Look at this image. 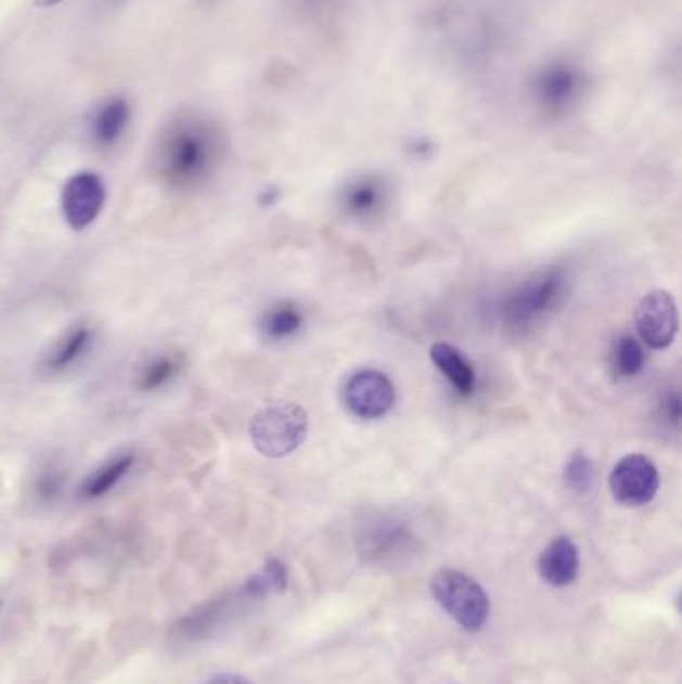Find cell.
<instances>
[{"instance_id":"cell-2","label":"cell","mask_w":682,"mask_h":684,"mask_svg":"<svg viewBox=\"0 0 682 684\" xmlns=\"http://www.w3.org/2000/svg\"><path fill=\"white\" fill-rule=\"evenodd\" d=\"M309 435V416L295 402H274L258 411L250 423V439L260 454L283 459L295 452Z\"/></svg>"},{"instance_id":"cell-17","label":"cell","mask_w":682,"mask_h":684,"mask_svg":"<svg viewBox=\"0 0 682 684\" xmlns=\"http://www.w3.org/2000/svg\"><path fill=\"white\" fill-rule=\"evenodd\" d=\"M179 369H181V364L177 361V357H170V354L153 357L139 371L137 387L144 392H153L158 388L167 387L168 383L179 375Z\"/></svg>"},{"instance_id":"cell-21","label":"cell","mask_w":682,"mask_h":684,"mask_svg":"<svg viewBox=\"0 0 682 684\" xmlns=\"http://www.w3.org/2000/svg\"><path fill=\"white\" fill-rule=\"evenodd\" d=\"M63 0H35V4L40 7V9H51V7H56V4H61Z\"/></svg>"},{"instance_id":"cell-1","label":"cell","mask_w":682,"mask_h":684,"mask_svg":"<svg viewBox=\"0 0 682 684\" xmlns=\"http://www.w3.org/2000/svg\"><path fill=\"white\" fill-rule=\"evenodd\" d=\"M219 149V134L205 118L179 117L160 139V177L177 189H191L208 177Z\"/></svg>"},{"instance_id":"cell-14","label":"cell","mask_w":682,"mask_h":684,"mask_svg":"<svg viewBox=\"0 0 682 684\" xmlns=\"http://www.w3.org/2000/svg\"><path fill=\"white\" fill-rule=\"evenodd\" d=\"M303 312L293 302H279L267 310L260 321V331L271 340H286L300 331Z\"/></svg>"},{"instance_id":"cell-10","label":"cell","mask_w":682,"mask_h":684,"mask_svg":"<svg viewBox=\"0 0 682 684\" xmlns=\"http://www.w3.org/2000/svg\"><path fill=\"white\" fill-rule=\"evenodd\" d=\"M387 184L374 177L350 182L340 196V205L352 219H371L383 212L387 205Z\"/></svg>"},{"instance_id":"cell-15","label":"cell","mask_w":682,"mask_h":684,"mask_svg":"<svg viewBox=\"0 0 682 684\" xmlns=\"http://www.w3.org/2000/svg\"><path fill=\"white\" fill-rule=\"evenodd\" d=\"M644 350L639 338L622 335L610 352V371L617 378H632L643 371Z\"/></svg>"},{"instance_id":"cell-20","label":"cell","mask_w":682,"mask_h":684,"mask_svg":"<svg viewBox=\"0 0 682 684\" xmlns=\"http://www.w3.org/2000/svg\"><path fill=\"white\" fill-rule=\"evenodd\" d=\"M205 684H250L243 676H239V674H219V676H215V679H210V681H206Z\"/></svg>"},{"instance_id":"cell-7","label":"cell","mask_w":682,"mask_h":684,"mask_svg":"<svg viewBox=\"0 0 682 684\" xmlns=\"http://www.w3.org/2000/svg\"><path fill=\"white\" fill-rule=\"evenodd\" d=\"M565 274L561 271H549L528 281L520 291L506 300L504 319L513 326L537 321L541 314L549 312L556 305V298L563 295Z\"/></svg>"},{"instance_id":"cell-8","label":"cell","mask_w":682,"mask_h":684,"mask_svg":"<svg viewBox=\"0 0 682 684\" xmlns=\"http://www.w3.org/2000/svg\"><path fill=\"white\" fill-rule=\"evenodd\" d=\"M104 191L101 177L94 172H78L66 181L63 189V215L73 231H85L99 219L104 207Z\"/></svg>"},{"instance_id":"cell-3","label":"cell","mask_w":682,"mask_h":684,"mask_svg":"<svg viewBox=\"0 0 682 684\" xmlns=\"http://www.w3.org/2000/svg\"><path fill=\"white\" fill-rule=\"evenodd\" d=\"M430 591L438 605L456 620L464 631L477 633L489 619V596L482 586L464 572L445 568L438 570L430 582Z\"/></svg>"},{"instance_id":"cell-5","label":"cell","mask_w":682,"mask_h":684,"mask_svg":"<svg viewBox=\"0 0 682 684\" xmlns=\"http://www.w3.org/2000/svg\"><path fill=\"white\" fill-rule=\"evenodd\" d=\"M634 326L646 347L669 349L679 333V310L669 291H648L634 309Z\"/></svg>"},{"instance_id":"cell-16","label":"cell","mask_w":682,"mask_h":684,"mask_svg":"<svg viewBox=\"0 0 682 684\" xmlns=\"http://www.w3.org/2000/svg\"><path fill=\"white\" fill-rule=\"evenodd\" d=\"M91 343V331L87 326H77L54 347L51 359H49V369L51 371H65L68 366H73L75 362L80 361V357H85Z\"/></svg>"},{"instance_id":"cell-13","label":"cell","mask_w":682,"mask_h":684,"mask_svg":"<svg viewBox=\"0 0 682 684\" xmlns=\"http://www.w3.org/2000/svg\"><path fill=\"white\" fill-rule=\"evenodd\" d=\"M134 466V454H120L111 461H106L103 466H99L91 477L85 480V485L80 487V496L82 499H101L106 492L113 491L116 485L127 477L130 468Z\"/></svg>"},{"instance_id":"cell-12","label":"cell","mask_w":682,"mask_h":684,"mask_svg":"<svg viewBox=\"0 0 682 684\" xmlns=\"http://www.w3.org/2000/svg\"><path fill=\"white\" fill-rule=\"evenodd\" d=\"M130 106L125 99H113L92 118V139L99 146H113L129 127Z\"/></svg>"},{"instance_id":"cell-18","label":"cell","mask_w":682,"mask_h":684,"mask_svg":"<svg viewBox=\"0 0 682 684\" xmlns=\"http://www.w3.org/2000/svg\"><path fill=\"white\" fill-rule=\"evenodd\" d=\"M565 482H567L568 489L577 494H587L592 491L594 487V480H596V473H594V466H592L591 459L582 452H575L567 461L565 466Z\"/></svg>"},{"instance_id":"cell-6","label":"cell","mask_w":682,"mask_h":684,"mask_svg":"<svg viewBox=\"0 0 682 684\" xmlns=\"http://www.w3.org/2000/svg\"><path fill=\"white\" fill-rule=\"evenodd\" d=\"M343 401L355 416L376 421L393 411L397 402V388L385 373L362 369L345 383Z\"/></svg>"},{"instance_id":"cell-4","label":"cell","mask_w":682,"mask_h":684,"mask_svg":"<svg viewBox=\"0 0 682 684\" xmlns=\"http://www.w3.org/2000/svg\"><path fill=\"white\" fill-rule=\"evenodd\" d=\"M660 475L657 465L641 452L622 456L613 466L608 489L617 503L625 506H644L657 496Z\"/></svg>"},{"instance_id":"cell-9","label":"cell","mask_w":682,"mask_h":684,"mask_svg":"<svg viewBox=\"0 0 682 684\" xmlns=\"http://www.w3.org/2000/svg\"><path fill=\"white\" fill-rule=\"evenodd\" d=\"M580 556L577 544L568 537H558L542 551L539 572L551 586H567L579 575Z\"/></svg>"},{"instance_id":"cell-11","label":"cell","mask_w":682,"mask_h":684,"mask_svg":"<svg viewBox=\"0 0 682 684\" xmlns=\"http://www.w3.org/2000/svg\"><path fill=\"white\" fill-rule=\"evenodd\" d=\"M430 361L435 362L438 371L451 383L456 395L461 397L473 395L477 376H475V369L464 359L461 350L454 349L447 343H437L430 347Z\"/></svg>"},{"instance_id":"cell-19","label":"cell","mask_w":682,"mask_h":684,"mask_svg":"<svg viewBox=\"0 0 682 684\" xmlns=\"http://www.w3.org/2000/svg\"><path fill=\"white\" fill-rule=\"evenodd\" d=\"M65 473L63 468H56V466H47L42 473H39V477L35 480V491L40 501H54L63 487H65Z\"/></svg>"}]
</instances>
